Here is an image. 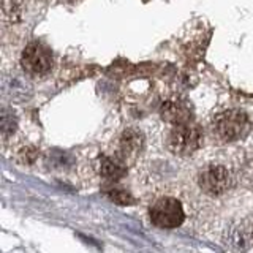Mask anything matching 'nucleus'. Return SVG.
I'll return each instance as SVG.
<instances>
[{
	"label": "nucleus",
	"instance_id": "obj_1",
	"mask_svg": "<svg viewBox=\"0 0 253 253\" xmlns=\"http://www.w3.org/2000/svg\"><path fill=\"white\" fill-rule=\"evenodd\" d=\"M211 131L220 142H236L247 138L252 131V121L242 109L229 108L217 113L211 121Z\"/></svg>",
	"mask_w": 253,
	"mask_h": 253
},
{
	"label": "nucleus",
	"instance_id": "obj_2",
	"mask_svg": "<svg viewBox=\"0 0 253 253\" xmlns=\"http://www.w3.org/2000/svg\"><path fill=\"white\" fill-rule=\"evenodd\" d=\"M203 139L204 134L201 126L188 121L172 125V128L168 131V136H166V147L172 155L188 157L193 155L203 146Z\"/></svg>",
	"mask_w": 253,
	"mask_h": 253
},
{
	"label": "nucleus",
	"instance_id": "obj_3",
	"mask_svg": "<svg viewBox=\"0 0 253 253\" xmlns=\"http://www.w3.org/2000/svg\"><path fill=\"white\" fill-rule=\"evenodd\" d=\"M198 187L209 196H221L233 188L234 174L221 163H209L200 169L196 176Z\"/></svg>",
	"mask_w": 253,
	"mask_h": 253
},
{
	"label": "nucleus",
	"instance_id": "obj_4",
	"mask_svg": "<svg viewBox=\"0 0 253 253\" xmlns=\"http://www.w3.org/2000/svg\"><path fill=\"white\" fill-rule=\"evenodd\" d=\"M149 220L155 228L176 229L185 220V211L182 203L172 196H163L157 200L149 209Z\"/></svg>",
	"mask_w": 253,
	"mask_h": 253
},
{
	"label": "nucleus",
	"instance_id": "obj_5",
	"mask_svg": "<svg viewBox=\"0 0 253 253\" xmlns=\"http://www.w3.org/2000/svg\"><path fill=\"white\" fill-rule=\"evenodd\" d=\"M21 65L27 75L38 78L44 76L52 67V52L46 44L34 42L26 46L21 55Z\"/></svg>",
	"mask_w": 253,
	"mask_h": 253
},
{
	"label": "nucleus",
	"instance_id": "obj_6",
	"mask_svg": "<svg viewBox=\"0 0 253 253\" xmlns=\"http://www.w3.org/2000/svg\"><path fill=\"white\" fill-rule=\"evenodd\" d=\"M142 146H144V138L142 133L133 126L122 130L117 134V138L113 142V150L111 155H114L119 162H122L124 165H131L133 162H136V158L139 157Z\"/></svg>",
	"mask_w": 253,
	"mask_h": 253
},
{
	"label": "nucleus",
	"instance_id": "obj_7",
	"mask_svg": "<svg viewBox=\"0 0 253 253\" xmlns=\"http://www.w3.org/2000/svg\"><path fill=\"white\" fill-rule=\"evenodd\" d=\"M162 119L172 125L188 122L192 121V106L185 98H169L162 106Z\"/></svg>",
	"mask_w": 253,
	"mask_h": 253
},
{
	"label": "nucleus",
	"instance_id": "obj_8",
	"mask_svg": "<svg viewBox=\"0 0 253 253\" xmlns=\"http://www.w3.org/2000/svg\"><path fill=\"white\" fill-rule=\"evenodd\" d=\"M95 169H97L98 176L108 180V184H116L126 174V165L119 162L114 155L105 154L100 155L95 162Z\"/></svg>",
	"mask_w": 253,
	"mask_h": 253
},
{
	"label": "nucleus",
	"instance_id": "obj_9",
	"mask_svg": "<svg viewBox=\"0 0 253 253\" xmlns=\"http://www.w3.org/2000/svg\"><path fill=\"white\" fill-rule=\"evenodd\" d=\"M233 242L237 249L253 250V213L241 221V225L233 229Z\"/></svg>",
	"mask_w": 253,
	"mask_h": 253
},
{
	"label": "nucleus",
	"instance_id": "obj_10",
	"mask_svg": "<svg viewBox=\"0 0 253 253\" xmlns=\"http://www.w3.org/2000/svg\"><path fill=\"white\" fill-rule=\"evenodd\" d=\"M105 193L109 198L111 201H114L116 204H121V206H130L134 203L133 196L126 192L124 188H119L114 184H108V187L105 188Z\"/></svg>",
	"mask_w": 253,
	"mask_h": 253
},
{
	"label": "nucleus",
	"instance_id": "obj_11",
	"mask_svg": "<svg viewBox=\"0 0 253 253\" xmlns=\"http://www.w3.org/2000/svg\"><path fill=\"white\" fill-rule=\"evenodd\" d=\"M35 158H37V150H35L34 147L27 146V147H22V149L19 150V160H21L22 163L30 165V163H34V162H35Z\"/></svg>",
	"mask_w": 253,
	"mask_h": 253
}]
</instances>
